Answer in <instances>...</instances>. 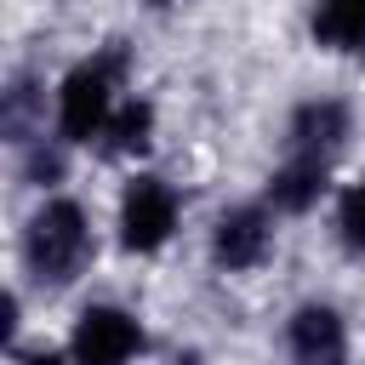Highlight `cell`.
<instances>
[{
    "label": "cell",
    "mask_w": 365,
    "mask_h": 365,
    "mask_svg": "<svg viewBox=\"0 0 365 365\" xmlns=\"http://www.w3.org/2000/svg\"><path fill=\"white\" fill-rule=\"evenodd\" d=\"M86 251H91V228H86V211L74 200H51L46 211H34L29 240H23V257H29L34 279H51V285L74 279Z\"/></svg>",
    "instance_id": "obj_1"
},
{
    "label": "cell",
    "mask_w": 365,
    "mask_h": 365,
    "mask_svg": "<svg viewBox=\"0 0 365 365\" xmlns=\"http://www.w3.org/2000/svg\"><path fill=\"white\" fill-rule=\"evenodd\" d=\"M108 120H114V74L108 63H80L57 91V125L68 143H91L108 131Z\"/></svg>",
    "instance_id": "obj_2"
},
{
    "label": "cell",
    "mask_w": 365,
    "mask_h": 365,
    "mask_svg": "<svg viewBox=\"0 0 365 365\" xmlns=\"http://www.w3.org/2000/svg\"><path fill=\"white\" fill-rule=\"evenodd\" d=\"M171 228H177V194L160 177H137L120 200V240L131 251H154L171 240Z\"/></svg>",
    "instance_id": "obj_3"
},
{
    "label": "cell",
    "mask_w": 365,
    "mask_h": 365,
    "mask_svg": "<svg viewBox=\"0 0 365 365\" xmlns=\"http://www.w3.org/2000/svg\"><path fill=\"white\" fill-rule=\"evenodd\" d=\"M143 331L125 308H86L74 325V365H131Z\"/></svg>",
    "instance_id": "obj_4"
},
{
    "label": "cell",
    "mask_w": 365,
    "mask_h": 365,
    "mask_svg": "<svg viewBox=\"0 0 365 365\" xmlns=\"http://www.w3.org/2000/svg\"><path fill=\"white\" fill-rule=\"evenodd\" d=\"M268 245H274L268 211H257V205H234V211H222V217H217L211 257H217L228 274H245V268H257V262L268 257Z\"/></svg>",
    "instance_id": "obj_5"
},
{
    "label": "cell",
    "mask_w": 365,
    "mask_h": 365,
    "mask_svg": "<svg viewBox=\"0 0 365 365\" xmlns=\"http://www.w3.org/2000/svg\"><path fill=\"white\" fill-rule=\"evenodd\" d=\"M291 365H348V325L336 308L308 302L291 314Z\"/></svg>",
    "instance_id": "obj_6"
},
{
    "label": "cell",
    "mask_w": 365,
    "mask_h": 365,
    "mask_svg": "<svg viewBox=\"0 0 365 365\" xmlns=\"http://www.w3.org/2000/svg\"><path fill=\"white\" fill-rule=\"evenodd\" d=\"M348 137V108L342 103H302L297 120H291V154H308V160H331Z\"/></svg>",
    "instance_id": "obj_7"
},
{
    "label": "cell",
    "mask_w": 365,
    "mask_h": 365,
    "mask_svg": "<svg viewBox=\"0 0 365 365\" xmlns=\"http://www.w3.org/2000/svg\"><path fill=\"white\" fill-rule=\"evenodd\" d=\"M314 40L342 57H365V0H319L308 17Z\"/></svg>",
    "instance_id": "obj_8"
},
{
    "label": "cell",
    "mask_w": 365,
    "mask_h": 365,
    "mask_svg": "<svg viewBox=\"0 0 365 365\" xmlns=\"http://www.w3.org/2000/svg\"><path fill=\"white\" fill-rule=\"evenodd\" d=\"M325 165H331V160L291 154V160L268 177V200H274V211H308V205L325 194Z\"/></svg>",
    "instance_id": "obj_9"
},
{
    "label": "cell",
    "mask_w": 365,
    "mask_h": 365,
    "mask_svg": "<svg viewBox=\"0 0 365 365\" xmlns=\"http://www.w3.org/2000/svg\"><path fill=\"white\" fill-rule=\"evenodd\" d=\"M148 131H154V108L148 103H125V108H114L103 137H108L114 154H137V148H148Z\"/></svg>",
    "instance_id": "obj_10"
},
{
    "label": "cell",
    "mask_w": 365,
    "mask_h": 365,
    "mask_svg": "<svg viewBox=\"0 0 365 365\" xmlns=\"http://www.w3.org/2000/svg\"><path fill=\"white\" fill-rule=\"evenodd\" d=\"M336 228H342V240H348L354 251H365V182H354V188L342 194V211H336Z\"/></svg>",
    "instance_id": "obj_11"
},
{
    "label": "cell",
    "mask_w": 365,
    "mask_h": 365,
    "mask_svg": "<svg viewBox=\"0 0 365 365\" xmlns=\"http://www.w3.org/2000/svg\"><path fill=\"white\" fill-rule=\"evenodd\" d=\"M29 365H63V359H57V354H34Z\"/></svg>",
    "instance_id": "obj_12"
},
{
    "label": "cell",
    "mask_w": 365,
    "mask_h": 365,
    "mask_svg": "<svg viewBox=\"0 0 365 365\" xmlns=\"http://www.w3.org/2000/svg\"><path fill=\"white\" fill-rule=\"evenodd\" d=\"M160 6H165V0H160Z\"/></svg>",
    "instance_id": "obj_13"
}]
</instances>
